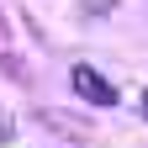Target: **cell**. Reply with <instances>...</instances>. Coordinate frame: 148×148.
Returning <instances> with one entry per match:
<instances>
[{
	"label": "cell",
	"instance_id": "cell-1",
	"mask_svg": "<svg viewBox=\"0 0 148 148\" xmlns=\"http://www.w3.org/2000/svg\"><path fill=\"white\" fill-rule=\"evenodd\" d=\"M69 85H74V95L90 101V106H116V85H111L106 74H95L90 64H74L69 69Z\"/></svg>",
	"mask_w": 148,
	"mask_h": 148
},
{
	"label": "cell",
	"instance_id": "cell-2",
	"mask_svg": "<svg viewBox=\"0 0 148 148\" xmlns=\"http://www.w3.org/2000/svg\"><path fill=\"white\" fill-rule=\"evenodd\" d=\"M5 143H16V116L0 106V148H5Z\"/></svg>",
	"mask_w": 148,
	"mask_h": 148
},
{
	"label": "cell",
	"instance_id": "cell-3",
	"mask_svg": "<svg viewBox=\"0 0 148 148\" xmlns=\"http://www.w3.org/2000/svg\"><path fill=\"white\" fill-rule=\"evenodd\" d=\"M143 116H148V95H143Z\"/></svg>",
	"mask_w": 148,
	"mask_h": 148
}]
</instances>
